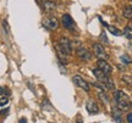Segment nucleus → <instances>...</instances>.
Returning <instances> with one entry per match:
<instances>
[{
	"label": "nucleus",
	"instance_id": "2",
	"mask_svg": "<svg viewBox=\"0 0 132 123\" xmlns=\"http://www.w3.org/2000/svg\"><path fill=\"white\" fill-rule=\"evenodd\" d=\"M93 74H94V77L98 79L102 84L106 88V89H110V90H114L115 89V85H114V82L109 78V76H106L104 72H102L99 68H94L93 70Z\"/></svg>",
	"mask_w": 132,
	"mask_h": 123
},
{
	"label": "nucleus",
	"instance_id": "11",
	"mask_svg": "<svg viewBox=\"0 0 132 123\" xmlns=\"http://www.w3.org/2000/svg\"><path fill=\"white\" fill-rule=\"evenodd\" d=\"M56 6H57V4L55 1H52V0H45V1L43 3V7H44V10L48 11V12L54 11V10L56 9Z\"/></svg>",
	"mask_w": 132,
	"mask_h": 123
},
{
	"label": "nucleus",
	"instance_id": "18",
	"mask_svg": "<svg viewBox=\"0 0 132 123\" xmlns=\"http://www.w3.org/2000/svg\"><path fill=\"white\" fill-rule=\"evenodd\" d=\"M122 81H125L127 84L132 85V77H127V76H123L122 77Z\"/></svg>",
	"mask_w": 132,
	"mask_h": 123
},
{
	"label": "nucleus",
	"instance_id": "22",
	"mask_svg": "<svg viewBox=\"0 0 132 123\" xmlns=\"http://www.w3.org/2000/svg\"><path fill=\"white\" fill-rule=\"evenodd\" d=\"M102 39H103L105 43H108V39H106V35H105V33H102Z\"/></svg>",
	"mask_w": 132,
	"mask_h": 123
},
{
	"label": "nucleus",
	"instance_id": "7",
	"mask_svg": "<svg viewBox=\"0 0 132 123\" xmlns=\"http://www.w3.org/2000/svg\"><path fill=\"white\" fill-rule=\"evenodd\" d=\"M98 68L102 72H104L106 76H110L113 72V67L109 65V62H106V60H98Z\"/></svg>",
	"mask_w": 132,
	"mask_h": 123
},
{
	"label": "nucleus",
	"instance_id": "4",
	"mask_svg": "<svg viewBox=\"0 0 132 123\" xmlns=\"http://www.w3.org/2000/svg\"><path fill=\"white\" fill-rule=\"evenodd\" d=\"M93 51H94L95 56L98 57V60H106L108 59V54L105 52V49L99 43H95L94 45H93Z\"/></svg>",
	"mask_w": 132,
	"mask_h": 123
},
{
	"label": "nucleus",
	"instance_id": "20",
	"mask_svg": "<svg viewBox=\"0 0 132 123\" xmlns=\"http://www.w3.org/2000/svg\"><path fill=\"white\" fill-rule=\"evenodd\" d=\"M7 113H9V109L1 110V112H0V115H1V116H5V115H7Z\"/></svg>",
	"mask_w": 132,
	"mask_h": 123
},
{
	"label": "nucleus",
	"instance_id": "17",
	"mask_svg": "<svg viewBox=\"0 0 132 123\" xmlns=\"http://www.w3.org/2000/svg\"><path fill=\"white\" fill-rule=\"evenodd\" d=\"M7 102H9V99L6 96H1L0 98V106H5V105H7Z\"/></svg>",
	"mask_w": 132,
	"mask_h": 123
},
{
	"label": "nucleus",
	"instance_id": "26",
	"mask_svg": "<svg viewBox=\"0 0 132 123\" xmlns=\"http://www.w3.org/2000/svg\"><path fill=\"white\" fill-rule=\"evenodd\" d=\"M130 1H132V0H130Z\"/></svg>",
	"mask_w": 132,
	"mask_h": 123
},
{
	"label": "nucleus",
	"instance_id": "12",
	"mask_svg": "<svg viewBox=\"0 0 132 123\" xmlns=\"http://www.w3.org/2000/svg\"><path fill=\"white\" fill-rule=\"evenodd\" d=\"M103 26H105V27L108 28L109 32H110L111 34H114V35H116V37H118V35H121V34H122V32H121L120 29L116 28V27H114V26H109V24H108V23H105V22H103Z\"/></svg>",
	"mask_w": 132,
	"mask_h": 123
},
{
	"label": "nucleus",
	"instance_id": "19",
	"mask_svg": "<svg viewBox=\"0 0 132 123\" xmlns=\"http://www.w3.org/2000/svg\"><path fill=\"white\" fill-rule=\"evenodd\" d=\"M3 26H4V29L6 31V34H9L10 33V29H9V26H7V21H6V20H4V21H3Z\"/></svg>",
	"mask_w": 132,
	"mask_h": 123
},
{
	"label": "nucleus",
	"instance_id": "24",
	"mask_svg": "<svg viewBox=\"0 0 132 123\" xmlns=\"http://www.w3.org/2000/svg\"><path fill=\"white\" fill-rule=\"evenodd\" d=\"M20 123H27L26 122V118H21L20 119Z\"/></svg>",
	"mask_w": 132,
	"mask_h": 123
},
{
	"label": "nucleus",
	"instance_id": "14",
	"mask_svg": "<svg viewBox=\"0 0 132 123\" xmlns=\"http://www.w3.org/2000/svg\"><path fill=\"white\" fill-rule=\"evenodd\" d=\"M122 15L125 18L132 20V5H128V6H126V7L122 10Z\"/></svg>",
	"mask_w": 132,
	"mask_h": 123
},
{
	"label": "nucleus",
	"instance_id": "6",
	"mask_svg": "<svg viewBox=\"0 0 132 123\" xmlns=\"http://www.w3.org/2000/svg\"><path fill=\"white\" fill-rule=\"evenodd\" d=\"M59 20L55 17V16H49L45 21H44V26L47 27L48 29H50V31H54V29H56L59 27Z\"/></svg>",
	"mask_w": 132,
	"mask_h": 123
},
{
	"label": "nucleus",
	"instance_id": "10",
	"mask_svg": "<svg viewBox=\"0 0 132 123\" xmlns=\"http://www.w3.org/2000/svg\"><path fill=\"white\" fill-rule=\"evenodd\" d=\"M86 109H87V111H88L90 115H97L99 112L98 105L95 104L93 100H88V101L86 102Z\"/></svg>",
	"mask_w": 132,
	"mask_h": 123
},
{
	"label": "nucleus",
	"instance_id": "8",
	"mask_svg": "<svg viewBox=\"0 0 132 123\" xmlns=\"http://www.w3.org/2000/svg\"><path fill=\"white\" fill-rule=\"evenodd\" d=\"M61 23H62V26H64L66 29H70V31H72V29L75 28V22H73L72 17H71L69 14H65L64 16H62Z\"/></svg>",
	"mask_w": 132,
	"mask_h": 123
},
{
	"label": "nucleus",
	"instance_id": "1",
	"mask_svg": "<svg viewBox=\"0 0 132 123\" xmlns=\"http://www.w3.org/2000/svg\"><path fill=\"white\" fill-rule=\"evenodd\" d=\"M114 99L116 101V106L121 110H127L128 106H130V100H128V96L122 90H115L114 93Z\"/></svg>",
	"mask_w": 132,
	"mask_h": 123
},
{
	"label": "nucleus",
	"instance_id": "15",
	"mask_svg": "<svg viewBox=\"0 0 132 123\" xmlns=\"http://www.w3.org/2000/svg\"><path fill=\"white\" fill-rule=\"evenodd\" d=\"M122 34L125 35V38H127L128 40L132 39V27H126L122 31Z\"/></svg>",
	"mask_w": 132,
	"mask_h": 123
},
{
	"label": "nucleus",
	"instance_id": "23",
	"mask_svg": "<svg viewBox=\"0 0 132 123\" xmlns=\"http://www.w3.org/2000/svg\"><path fill=\"white\" fill-rule=\"evenodd\" d=\"M1 96H4V89L3 88H0V98Z\"/></svg>",
	"mask_w": 132,
	"mask_h": 123
},
{
	"label": "nucleus",
	"instance_id": "25",
	"mask_svg": "<svg viewBox=\"0 0 132 123\" xmlns=\"http://www.w3.org/2000/svg\"><path fill=\"white\" fill-rule=\"evenodd\" d=\"M131 106H132V102H131Z\"/></svg>",
	"mask_w": 132,
	"mask_h": 123
},
{
	"label": "nucleus",
	"instance_id": "21",
	"mask_svg": "<svg viewBox=\"0 0 132 123\" xmlns=\"http://www.w3.org/2000/svg\"><path fill=\"white\" fill-rule=\"evenodd\" d=\"M127 122L128 123H132V113H128L127 115Z\"/></svg>",
	"mask_w": 132,
	"mask_h": 123
},
{
	"label": "nucleus",
	"instance_id": "5",
	"mask_svg": "<svg viewBox=\"0 0 132 123\" xmlns=\"http://www.w3.org/2000/svg\"><path fill=\"white\" fill-rule=\"evenodd\" d=\"M72 81H73V83H75L77 87H80L81 89L85 90L86 93L89 91V84H88V83H87V82H86L81 76H73L72 77Z\"/></svg>",
	"mask_w": 132,
	"mask_h": 123
},
{
	"label": "nucleus",
	"instance_id": "9",
	"mask_svg": "<svg viewBox=\"0 0 132 123\" xmlns=\"http://www.w3.org/2000/svg\"><path fill=\"white\" fill-rule=\"evenodd\" d=\"M76 54H77V56L80 57L81 60H83V61H89L90 59H92V54H90L86 48H78Z\"/></svg>",
	"mask_w": 132,
	"mask_h": 123
},
{
	"label": "nucleus",
	"instance_id": "16",
	"mask_svg": "<svg viewBox=\"0 0 132 123\" xmlns=\"http://www.w3.org/2000/svg\"><path fill=\"white\" fill-rule=\"evenodd\" d=\"M121 61L123 62V63H127V65H130V63H132V59L130 56H128L127 54H123V55H121Z\"/></svg>",
	"mask_w": 132,
	"mask_h": 123
},
{
	"label": "nucleus",
	"instance_id": "13",
	"mask_svg": "<svg viewBox=\"0 0 132 123\" xmlns=\"http://www.w3.org/2000/svg\"><path fill=\"white\" fill-rule=\"evenodd\" d=\"M113 116H114V118H115V121H116V123H122L121 121V110L119 109L118 106L116 107H114L113 109Z\"/></svg>",
	"mask_w": 132,
	"mask_h": 123
},
{
	"label": "nucleus",
	"instance_id": "3",
	"mask_svg": "<svg viewBox=\"0 0 132 123\" xmlns=\"http://www.w3.org/2000/svg\"><path fill=\"white\" fill-rule=\"evenodd\" d=\"M59 46H60V49L65 52L66 55H70L71 51H72V46H71L70 39L66 38V37H61V38L59 39Z\"/></svg>",
	"mask_w": 132,
	"mask_h": 123
}]
</instances>
